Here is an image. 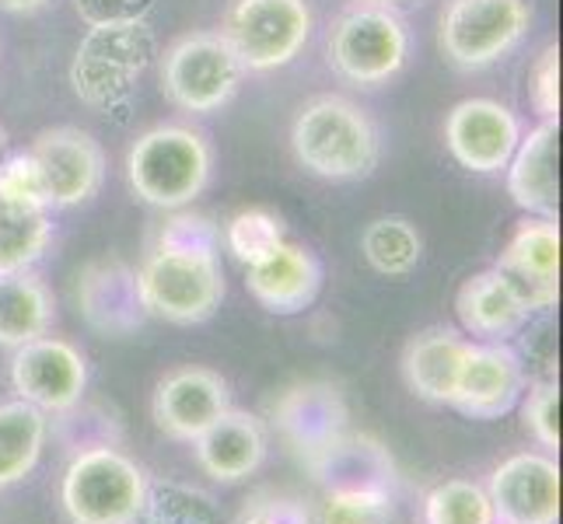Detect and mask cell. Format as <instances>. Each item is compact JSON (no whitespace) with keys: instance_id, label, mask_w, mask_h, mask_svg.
<instances>
[{"instance_id":"cell-8","label":"cell","mask_w":563,"mask_h":524,"mask_svg":"<svg viewBox=\"0 0 563 524\" xmlns=\"http://www.w3.org/2000/svg\"><path fill=\"white\" fill-rule=\"evenodd\" d=\"M154 53H158V43L147 22L88 29L70 64L74 94L91 109L123 105Z\"/></svg>"},{"instance_id":"cell-13","label":"cell","mask_w":563,"mask_h":524,"mask_svg":"<svg viewBox=\"0 0 563 524\" xmlns=\"http://www.w3.org/2000/svg\"><path fill=\"white\" fill-rule=\"evenodd\" d=\"M526 384V360L515 346L470 339L449 405L470 420H500L521 402Z\"/></svg>"},{"instance_id":"cell-11","label":"cell","mask_w":563,"mask_h":524,"mask_svg":"<svg viewBox=\"0 0 563 524\" xmlns=\"http://www.w3.org/2000/svg\"><path fill=\"white\" fill-rule=\"evenodd\" d=\"M32 161L43 171L49 210L81 207L99 197L106 182V150L81 126H49L29 144Z\"/></svg>"},{"instance_id":"cell-17","label":"cell","mask_w":563,"mask_h":524,"mask_svg":"<svg viewBox=\"0 0 563 524\" xmlns=\"http://www.w3.org/2000/svg\"><path fill=\"white\" fill-rule=\"evenodd\" d=\"M231 410L228 381L210 367H176L168 371L151 399L154 426L168 441L192 444L221 413Z\"/></svg>"},{"instance_id":"cell-3","label":"cell","mask_w":563,"mask_h":524,"mask_svg":"<svg viewBox=\"0 0 563 524\" xmlns=\"http://www.w3.org/2000/svg\"><path fill=\"white\" fill-rule=\"evenodd\" d=\"M213 150L200 130L158 123L126 150V182L133 197L158 210H183L210 182Z\"/></svg>"},{"instance_id":"cell-7","label":"cell","mask_w":563,"mask_h":524,"mask_svg":"<svg viewBox=\"0 0 563 524\" xmlns=\"http://www.w3.org/2000/svg\"><path fill=\"white\" fill-rule=\"evenodd\" d=\"M529 0H444L438 49L459 70H487L529 35Z\"/></svg>"},{"instance_id":"cell-21","label":"cell","mask_w":563,"mask_h":524,"mask_svg":"<svg viewBox=\"0 0 563 524\" xmlns=\"http://www.w3.org/2000/svg\"><path fill=\"white\" fill-rule=\"evenodd\" d=\"M269 448L266 426L260 416H252L245 410L231 405L228 413H221L207 431L192 441V455L197 465L213 479V482H242L260 469Z\"/></svg>"},{"instance_id":"cell-24","label":"cell","mask_w":563,"mask_h":524,"mask_svg":"<svg viewBox=\"0 0 563 524\" xmlns=\"http://www.w3.org/2000/svg\"><path fill=\"white\" fill-rule=\"evenodd\" d=\"M504 171H508V192L515 207L526 210L529 218H556V123H539L529 133H521Z\"/></svg>"},{"instance_id":"cell-40","label":"cell","mask_w":563,"mask_h":524,"mask_svg":"<svg viewBox=\"0 0 563 524\" xmlns=\"http://www.w3.org/2000/svg\"><path fill=\"white\" fill-rule=\"evenodd\" d=\"M361 4H378V8H399V4H410V0H361Z\"/></svg>"},{"instance_id":"cell-22","label":"cell","mask_w":563,"mask_h":524,"mask_svg":"<svg viewBox=\"0 0 563 524\" xmlns=\"http://www.w3.org/2000/svg\"><path fill=\"white\" fill-rule=\"evenodd\" d=\"M305 472L312 476L322 493H361V490H388L402 479L396 469V458L385 444L372 434H351L346 431L340 441L305 465Z\"/></svg>"},{"instance_id":"cell-35","label":"cell","mask_w":563,"mask_h":524,"mask_svg":"<svg viewBox=\"0 0 563 524\" xmlns=\"http://www.w3.org/2000/svg\"><path fill=\"white\" fill-rule=\"evenodd\" d=\"M0 197H8L14 203L25 207H43L46 203V186H43V171L32 161L29 150H18L11 158H0Z\"/></svg>"},{"instance_id":"cell-10","label":"cell","mask_w":563,"mask_h":524,"mask_svg":"<svg viewBox=\"0 0 563 524\" xmlns=\"http://www.w3.org/2000/svg\"><path fill=\"white\" fill-rule=\"evenodd\" d=\"M269 423L290 455L301 465H312L329 444L346 434L351 410H346L340 384L308 378L277 392V399L269 402Z\"/></svg>"},{"instance_id":"cell-28","label":"cell","mask_w":563,"mask_h":524,"mask_svg":"<svg viewBox=\"0 0 563 524\" xmlns=\"http://www.w3.org/2000/svg\"><path fill=\"white\" fill-rule=\"evenodd\" d=\"M53 242L49 210L0 197V277L32 269Z\"/></svg>"},{"instance_id":"cell-29","label":"cell","mask_w":563,"mask_h":524,"mask_svg":"<svg viewBox=\"0 0 563 524\" xmlns=\"http://www.w3.org/2000/svg\"><path fill=\"white\" fill-rule=\"evenodd\" d=\"M361 252L367 266L375 269L378 277L399 280L410 277L423 259V238L413 221L406 218H378L364 227L361 235Z\"/></svg>"},{"instance_id":"cell-37","label":"cell","mask_w":563,"mask_h":524,"mask_svg":"<svg viewBox=\"0 0 563 524\" xmlns=\"http://www.w3.org/2000/svg\"><path fill=\"white\" fill-rule=\"evenodd\" d=\"M529 99L542 123H560V46L550 43L529 70Z\"/></svg>"},{"instance_id":"cell-33","label":"cell","mask_w":563,"mask_h":524,"mask_svg":"<svg viewBox=\"0 0 563 524\" xmlns=\"http://www.w3.org/2000/svg\"><path fill=\"white\" fill-rule=\"evenodd\" d=\"M49 420H53V426H49L53 437L60 441L70 455L88 451V448H102V444H115V448H120V441H123L120 420L106 413L102 405H88L85 399Z\"/></svg>"},{"instance_id":"cell-36","label":"cell","mask_w":563,"mask_h":524,"mask_svg":"<svg viewBox=\"0 0 563 524\" xmlns=\"http://www.w3.org/2000/svg\"><path fill=\"white\" fill-rule=\"evenodd\" d=\"M231 524H312V514L298 500L277 490H256Z\"/></svg>"},{"instance_id":"cell-18","label":"cell","mask_w":563,"mask_h":524,"mask_svg":"<svg viewBox=\"0 0 563 524\" xmlns=\"http://www.w3.org/2000/svg\"><path fill=\"white\" fill-rule=\"evenodd\" d=\"M511 277L532 315H547L560 298V224L556 218H526L494 263Z\"/></svg>"},{"instance_id":"cell-39","label":"cell","mask_w":563,"mask_h":524,"mask_svg":"<svg viewBox=\"0 0 563 524\" xmlns=\"http://www.w3.org/2000/svg\"><path fill=\"white\" fill-rule=\"evenodd\" d=\"M49 4V0H0V8L11 11V14H35L43 11Z\"/></svg>"},{"instance_id":"cell-34","label":"cell","mask_w":563,"mask_h":524,"mask_svg":"<svg viewBox=\"0 0 563 524\" xmlns=\"http://www.w3.org/2000/svg\"><path fill=\"white\" fill-rule=\"evenodd\" d=\"M521 423L547 455L560 451V384L556 378H539L521 402Z\"/></svg>"},{"instance_id":"cell-41","label":"cell","mask_w":563,"mask_h":524,"mask_svg":"<svg viewBox=\"0 0 563 524\" xmlns=\"http://www.w3.org/2000/svg\"><path fill=\"white\" fill-rule=\"evenodd\" d=\"M0 154H4V130H0Z\"/></svg>"},{"instance_id":"cell-38","label":"cell","mask_w":563,"mask_h":524,"mask_svg":"<svg viewBox=\"0 0 563 524\" xmlns=\"http://www.w3.org/2000/svg\"><path fill=\"white\" fill-rule=\"evenodd\" d=\"M151 8H154V0H74V11L88 29L147 22Z\"/></svg>"},{"instance_id":"cell-16","label":"cell","mask_w":563,"mask_h":524,"mask_svg":"<svg viewBox=\"0 0 563 524\" xmlns=\"http://www.w3.org/2000/svg\"><path fill=\"white\" fill-rule=\"evenodd\" d=\"M74 301L85 325L106 339H126L147 322L137 269L120 256L88 263L74 280Z\"/></svg>"},{"instance_id":"cell-15","label":"cell","mask_w":563,"mask_h":524,"mask_svg":"<svg viewBox=\"0 0 563 524\" xmlns=\"http://www.w3.org/2000/svg\"><path fill=\"white\" fill-rule=\"evenodd\" d=\"M518 141V115L497 99H465L444 120V147L473 175H497L508 168Z\"/></svg>"},{"instance_id":"cell-5","label":"cell","mask_w":563,"mask_h":524,"mask_svg":"<svg viewBox=\"0 0 563 524\" xmlns=\"http://www.w3.org/2000/svg\"><path fill=\"white\" fill-rule=\"evenodd\" d=\"M329 67L354 88L388 85L406 67L410 56V32L396 8L351 4L329 29L325 38Z\"/></svg>"},{"instance_id":"cell-2","label":"cell","mask_w":563,"mask_h":524,"mask_svg":"<svg viewBox=\"0 0 563 524\" xmlns=\"http://www.w3.org/2000/svg\"><path fill=\"white\" fill-rule=\"evenodd\" d=\"M295 161L325 182L367 179L382 161V130L357 102L343 94H319L305 102L290 123Z\"/></svg>"},{"instance_id":"cell-26","label":"cell","mask_w":563,"mask_h":524,"mask_svg":"<svg viewBox=\"0 0 563 524\" xmlns=\"http://www.w3.org/2000/svg\"><path fill=\"white\" fill-rule=\"evenodd\" d=\"M49 437V416L35 405L11 399L0 402V490L18 487L35 472Z\"/></svg>"},{"instance_id":"cell-32","label":"cell","mask_w":563,"mask_h":524,"mask_svg":"<svg viewBox=\"0 0 563 524\" xmlns=\"http://www.w3.org/2000/svg\"><path fill=\"white\" fill-rule=\"evenodd\" d=\"M147 524H221L218 503L186 482H147L144 514Z\"/></svg>"},{"instance_id":"cell-31","label":"cell","mask_w":563,"mask_h":524,"mask_svg":"<svg viewBox=\"0 0 563 524\" xmlns=\"http://www.w3.org/2000/svg\"><path fill=\"white\" fill-rule=\"evenodd\" d=\"M221 242H224V252L239 266H252L266 259L280 242H287V231L274 210L249 207V210H239L235 218L221 227Z\"/></svg>"},{"instance_id":"cell-12","label":"cell","mask_w":563,"mask_h":524,"mask_svg":"<svg viewBox=\"0 0 563 524\" xmlns=\"http://www.w3.org/2000/svg\"><path fill=\"white\" fill-rule=\"evenodd\" d=\"M11 388L14 395L56 416L85 399L88 388V360L67 339L38 336L14 349L11 357Z\"/></svg>"},{"instance_id":"cell-19","label":"cell","mask_w":563,"mask_h":524,"mask_svg":"<svg viewBox=\"0 0 563 524\" xmlns=\"http://www.w3.org/2000/svg\"><path fill=\"white\" fill-rule=\"evenodd\" d=\"M245 287L269 315H298L322 290V263L298 242H280L266 259L245 266Z\"/></svg>"},{"instance_id":"cell-20","label":"cell","mask_w":563,"mask_h":524,"mask_svg":"<svg viewBox=\"0 0 563 524\" xmlns=\"http://www.w3.org/2000/svg\"><path fill=\"white\" fill-rule=\"evenodd\" d=\"M459 325L476 343H508L529 325L532 312L511 277H504L497 266L479 269L459 287L455 294Z\"/></svg>"},{"instance_id":"cell-1","label":"cell","mask_w":563,"mask_h":524,"mask_svg":"<svg viewBox=\"0 0 563 524\" xmlns=\"http://www.w3.org/2000/svg\"><path fill=\"white\" fill-rule=\"evenodd\" d=\"M221 227L203 213H168L137 266V287L147 319L200 325L224 301Z\"/></svg>"},{"instance_id":"cell-23","label":"cell","mask_w":563,"mask_h":524,"mask_svg":"<svg viewBox=\"0 0 563 524\" xmlns=\"http://www.w3.org/2000/svg\"><path fill=\"white\" fill-rule=\"evenodd\" d=\"M465 346H470V339L449 325H434V328L417 333L410 343H406L402 360H399L406 388L431 405H449L452 392H455L462 357H465Z\"/></svg>"},{"instance_id":"cell-30","label":"cell","mask_w":563,"mask_h":524,"mask_svg":"<svg viewBox=\"0 0 563 524\" xmlns=\"http://www.w3.org/2000/svg\"><path fill=\"white\" fill-rule=\"evenodd\" d=\"M423 524H497L487 487L473 479H449L420 497Z\"/></svg>"},{"instance_id":"cell-25","label":"cell","mask_w":563,"mask_h":524,"mask_svg":"<svg viewBox=\"0 0 563 524\" xmlns=\"http://www.w3.org/2000/svg\"><path fill=\"white\" fill-rule=\"evenodd\" d=\"M53 319V290L32 269L14 277H0V346L18 349L38 336H49Z\"/></svg>"},{"instance_id":"cell-14","label":"cell","mask_w":563,"mask_h":524,"mask_svg":"<svg viewBox=\"0 0 563 524\" xmlns=\"http://www.w3.org/2000/svg\"><path fill=\"white\" fill-rule=\"evenodd\" d=\"M487 497L497 524H556L560 465L547 451H518L490 472Z\"/></svg>"},{"instance_id":"cell-6","label":"cell","mask_w":563,"mask_h":524,"mask_svg":"<svg viewBox=\"0 0 563 524\" xmlns=\"http://www.w3.org/2000/svg\"><path fill=\"white\" fill-rule=\"evenodd\" d=\"M245 67L221 32H186L162 49V94L186 115L221 112L242 88Z\"/></svg>"},{"instance_id":"cell-27","label":"cell","mask_w":563,"mask_h":524,"mask_svg":"<svg viewBox=\"0 0 563 524\" xmlns=\"http://www.w3.org/2000/svg\"><path fill=\"white\" fill-rule=\"evenodd\" d=\"M319 524H423V514L410 482L399 479L388 490L322 493Z\"/></svg>"},{"instance_id":"cell-9","label":"cell","mask_w":563,"mask_h":524,"mask_svg":"<svg viewBox=\"0 0 563 524\" xmlns=\"http://www.w3.org/2000/svg\"><path fill=\"white\" fill-rule=\"evenodd\" d=\"M308 0H231L221 35L252 74L287 67L312 38Z\"/></svg>"},{"instance_id":"cell-4","label":"cell","mask_w":563,"mask_h":524,"mask_svg":"<svg viewBox=\"0 0 563 524\" xmlns=\"http://www.w3.org/2000/svg\"><path fill=\"white\" fill-rule=\"evenodd\" d=\"M147 472L115 444L70 455L60 503L70 524H137L144 514Z\"/></svg>"}]
</instances>
